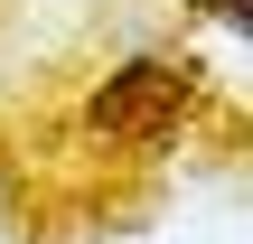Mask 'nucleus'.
Here are the masks:
<instances>
[{"label": "nucleus", "mask_w": 253, "mask_h": 244, "mask_svg": "<svg viewBox=\"0 0 253 244\" xmlns=\"http://www.w3.org/2000/svg\"><path fill=\"white\" fill-rule=\"evenodd\" d=\"M188 103H197V75L160 66V56H131L122 75L94 85L84 122H94V132H169V122H188Z\"/></svg>", "instance_id": "obj_1"}, {"label": "nucleus", "mask_w": 253, "mask_h": 244, "mask_svg": "<svg viewBox=\"0 0 253 244\" xmlns=\"http://www.w3.org/2000/svg\"><path fill=\"white\" fill-rule=\"evenodd\" d=\"M197 9H207V19H235V28H244V0H197Z\"/></svg>", "instance_id": "obj_2"}]
</instances>
